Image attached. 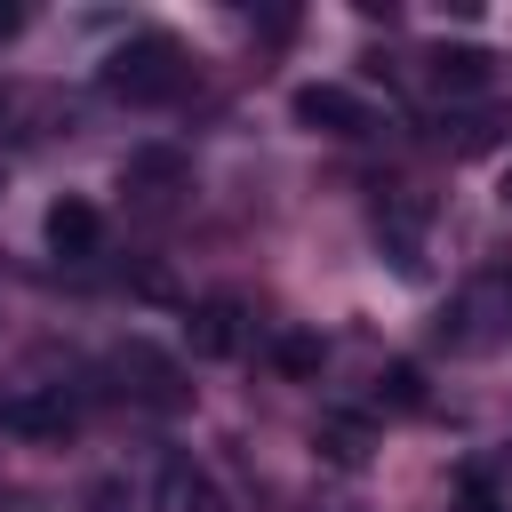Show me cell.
I'll list each match as a JSON object with an SVG mask.
<instances>
[{
  "instance_id": "obj_13",
  "label": "cell",
  "mask_w": 512,
  "mask_h": 512,
  "mask_svg": "<svg viewBox=\"0 0 512 512\" xmlns=\"http://www.w3.org/2000/svg\"><path fill=\"white\" fill-rule=\"evenodd\" d=\"M496 200H504V208H512V160H504V168H496Z\"/></svg>"
},
{
  "instance_id": "obj_3",
  "label": "cell",
  "mask_w": 512,
  "mask_h": 512,
  "mask_svg": "<svg viewBox=\"0 0 512 512\" xmlns=\"http://www.w3.org/2000/svg\"><path fill=\"white\" fill-rule=\"evenodd\" d=\"M0 424H8V432H24V440H64V432L80 424V408H72L64 392H24V400H8V408H0Z\"/></svg>"
},
{
  "instance_id": "obj_10",
  "label": "cell",
  "mask_w": 512,
  "mask_h": 512,
  "mask_svg": "<svg viewBox=\"0 0 512 512\" xmlns=\"http://www.w3.org/2000/svg\"><path fill=\"white\" fill-rule=\"evenodd\" d=\"M360 440H368V432H360V424H344V416H336V424H328V432H320V448H328V456H336V464H360V456H368V448H360Z\"/></svg>"
},
{
  "instance_id": "obj_11",
  "label": "cell",
  "mask_w": 512,
  "mask_h": 512,
  "mask_svg": "<svg viewBox=\"0 0 512 512\" xmlns=\"http://www.w3.org/2000/svg\"><path fill=\"white\" fill-rule=\"evenodd\" d=\"M456 512H504V496H496L488 480H464V488H456Z\"/></svg>"
},
{
  "instance_id": "obj_2",
  "label": "cell",
  "mask_w": 512,
  "mask_h": 512,
  "mask_svg": "<svg viewBox=\"0 0 512 512\" xmlns=\"http://www.w3.org/2000/svg\"><path fill=\"white\" fill-rule=\"evenodd\" d=\"M296 120H304L312 136H368V128H376V104L352 96V88H336V80H304V88H296Z\"/></svg>"
},
{
  "instance_id": "obj_12",
  "label": "cell",
  "mask_w": 512,
  "mask_h": 512,
  "mask_svg": "<svg viewBox=\"0 0 512 512\" xmlns=\"http://www.w3.org/2000/svg\"><path fill=\"white\" fill-rule=\"evenodd\" d=\"M16 32H24V8H16V0H0V40H16Z\"/></svg>"
},
{
  "instance_id": "obj_4",
  "label": "cell",
  "mask_w": 512,
  "mask_h": 512,
  "mask_svg": "<svg viewBox=\"0 0 512 512\" xmlns=\"http://www.w3.org/2000/svg\"><path fill=\"white\" fill-rule=\"evenodd\" d=\"M96 240H104V216H96L80 192H64V200L48 208V248H56V256H96Z\"/></svg>"
},
{
  "instance_id": "obj_6",
  "label": "cell",
  "mask_w": 512,
  "mask_h": 512,
  "mask_svg": "<svg viewBox=\"0 0 512 512\" xmlns=\"http://www.w3.org/2000/svg\"><path fill=\"white\" fill-rule=\"evenodd\" d=\"M432 80L440 88H488V48H432Z\"/></svg>"
},
{
  "instance_id": "obj_7",
  "label": "cell",
  "mask_w": 512,
  "mask_h": 512,
  "mask_svg": "<svg viewBox=\"0 0 512 512\" xmlns=\"http://www.w3.org/2000/svg\"><path fill=\"white\" fill-rule=\"evenodd\" d=\"M176 176H184V160H176V152H160V144L128 152V184H176Z\"/></svg>"
},
{
  "instance_id": "obj_1",
  "label": "cell",
  "mask_w": 512,
  "mask_h": 512,
  "mask_svg": "<svg viewBox=\"0 0 512 512\" xmlns=\"http://www.w3.org/2000/svg\"><path fill=\"white\" fill-rule=\"evenodd\" d=\"M104 88L128 96V104H168L184 88V48L168 32H136V40H120L104 56Z\"/></svg>"
},
{
  "instance_id": "obj_5",
  "label": "cell",
  "mask_w": 512,
  "mask_h": 512,
  "mask_svg": "<svg viewBox=\"0 0 512 512\" xmlns=\"http://www.w3.org/2000/svg\"><path fill=\"white\" fill-rule=\"evenodd\" d=\"M192 352H200V360H232V352H240V304H232V296H216V304L192 312Z\"/></svg>"
},
{
  "instance_id": "obj_9",
  "label": "cell",
  "mask_w": 512,
  "mask_h": 512,
  "mask_svg": "<svg viewBox=\"0 0 512 512\" xmlns=\"http://www.w3.org/2000/svg\"><path fill=\"white\" fill-rule=\"evenodd\" d=\"M376 384H384V400H392V408H416V400H424V376H416L408 360H392V368H384Z\"/></svg>"
},
{
  "instance_id": "obj_8",
  "label": "cell",
  "mask_w": 512,
  "mask_h": 512,
  "mask_svg": "<svg viewBox=\"0 0 512 512\" xmlns=\"http://www.w3.org/2000/svg\"><path fill=\"white\" fill-rule=\"evenodd\" d=\"M272 360H280V376H320V344L312 336H280Z\"/></svg>"
}]
</instances>
